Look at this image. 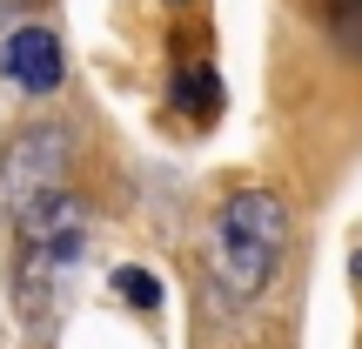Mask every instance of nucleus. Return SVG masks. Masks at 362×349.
I'll list each match as a JSON object with an SVG mask.
<instances>
[{
    "instance_id": "f257e3e1",
    "label": "nucleus",
    "mask_w": 362,
    "mask_h": 349,
    "mask_svg": "<svg viewBox=\"0 0 362 349\" xmlns=\"http://www.w3.org/2000/svg\"><path fill=\"white\" fill-rule=\"evenodd\" d=\"M282 248H288V202L275 188H235L221 202V222H215L221 296H235V302L262 296L269 275L282 269Z\"/></svg>"
},
{
    "instance_id": "f03ea898",
    "label": "nucleus",
    "mask_w": 362,
    "mask_h": 349,
    "mask_svg": "<svg viewBox=\"0 0 362 349\" xmlns=\"http://www.w3.org/2000/svg\"><path fill=\"white\" fill-rule=\"evenodd\" d=\"M61 188H67V135L61 128L21 135V142L7 148V161H0V195H7V208L27 215V208L54 202Z\"/></svg>"
},
{
    "instance_id": "7ed1b4c3",
    "label": "nucleus",
    "mask_w": 362,
    "mask_h": 349,
    "mask_svg": "<svg viewBox=\"0 0 362 349\" xmlns=\"http://www.w3.org/2000/svg\"><path fill=\"white\" fill-rule=\"evenodd\" d=\"M0 74L13 81L21 94H54L67 81V47H61V34L54 27H40V21H21V27H7V40H0Z\"/></svg>"
},
{
    "instance_id": "20e7f679",
    "label": "nucleus",
    "mask_w": 362,
    "mask_h": 349,
    "mask_svg": "<svg viewBox=\"0 0 362 349\" xmlns=\"http://www.w3.org/2000/svg\"><path fill=\"white\" fill-rule=\"evenodd\" d=\"M115 296L134 302V309H161V282L148 269H115Z\"/></svg>"
},
{
    "instance_id": "39448f33",
    "label": "nucleus",
    "mask_w": 362,
    "mask_h": 349,
    "mask_svg": "<svg viewBox=\"0 0 362 349\" xmlns=\"http://www.w3.org/2000/svg\"><path fill=\"white\" fill-rule=\"evenodd\" d=\"M322 13H329L342 47H362V0H322Z\"/></svg>"
},
{
    "instance_id": "423d86ee",
    "label": "nucleus",
    "mask_w": 362,
    "mask_h": 349,
    "mask_svg": "<svg viewBox=\"0 0 362 349\" xmlns=\"http://www.w3.org/2000/svg\"><path fill=\"white\" fill-rule=\"evenodd\" d=\"M27 7H34V0H0V27H7L13 13H27Z\"/></svg>"
},
{
    "instance_id": "0eeeda50",
    "label": "nucleus",
    "mask_w": 362,
    "mask_h": 349,
    "mask_svg": "<svg viewBox=\"0 0 362 349\" xmlns=\"http://www.w3.org/2000/svg\"><path fill=\"white\" fill-rule=\"evenodd\" d=\"M356 275H362V248H356Z\"/></svg>"
}]
</instances>
